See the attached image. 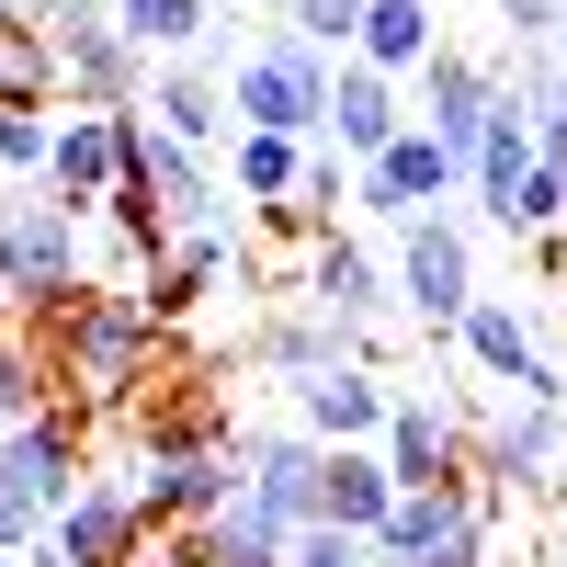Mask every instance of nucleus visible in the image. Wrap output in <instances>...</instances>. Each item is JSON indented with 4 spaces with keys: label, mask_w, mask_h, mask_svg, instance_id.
<instances>
[{
    "label": "nucleus",
    "mask_w": 567,
    "mask_h": 567,
    "mask_svg": "<svg viewBox=\"0 0 567 567\" xmlns=\"http://www.w3.org/2000/svg\"><path fill=\"white\" fill-rule=\"evenodd\" d=\"M0 567H12V556H0Z\"/></svg>",
    "instance_id": "38"
},
{
    "label": "nucleus",
    "mask_w": 567,
    "mask_h": 567,
    "mask_svg": "<svg viewBox=\"0 0 567 567\" xmlns=\"http://www.w3.org/2000/svg\"><path fill=\"white\" fill-rule=\"evenodd\" d=\"M307 307L341 318V329H374V307H386V261L352 250V239H318L307 250Z\"/></svg>",
    "instance_id": "23"
},
{
    "label": "nucleus",
    "mask_w": 567,
    "mask_h": 567,
    "mask_svg": "<svg viewBox=\"0 0 567 567\" xmlns=\"http://www.w3.org/2000/svg\"><path fill=\"white\" fill-rule=\"evenodd\" d=\"M0 23H34V0H0Z\"/></svg>",
    "instance_id": "37"
},
{
    "label": "nucleus",
    "mask_w": 567,
    "mask_h": 567,
    "mask_svg": "<svg viewBox=\"0 0 567 567\" xmlns=\"http://www.w3.org/2000/svg\"><path fill=\"white\" fill-rule=\"evenodd\" d=\"M80 465H91L80 409H58V398H45L23 432H0V556H23L45 523H58V499L80 488Z\"/></svg>",
    "instance_id": "2"
},
{
    "label": "nucleus",
    "mask_w": 567,
    "mask_h": 567,
    "mask_svg": "<svg viewBox=\"0 0 567 567\" xmlns=\"http://www.w3.org/2000/svg\"><path fill=\"white\" fill-rule=\"evenodd\" d=\"M159 341H171V329L136 307V296H103V284H91V296L58 307V352H45V363H58V386H80V398H103V409H114V398L148 386Z\"/></svg>",
    "instance_id": "1"
},
{
    "label": "nucleus",
    "mask_w": 567,
    "mask_h": 567,
    "mask_svg": "<svg viewBox=\"0 0 567 567\" xmlns=\"http://www.w3.org/2000/svg\"><path fill=\"white\" fill-rule=\"evenodd\" d=\"M125 567H171V534H148V545H136V556H125Z\"/></svg>",
    "instance_id": "36"
},
{
    "label": "nucleus",
    "mask_w": 567,
    "mask_h": 567,
    "mask_svg": "<svg viewBox=\"0 0 567 567\" xmlns=\"http://www.w3.org/2000/svg\"><path fill=\"white\" fill-rule=\"evenodd\" d=\"M216 499H239V443L182 454V465H148V454H136V511H148V534H194Z\"/></svg>",
    "instance_id": "16"
},
{
    "label": "nucleus",
    "mask_w": 567,
    "mask_h": 567,
    "mask_svg": "<svg viewBox=\"0 0 567 567\" xmlns=\"http://www.w3.org/2000/svg\"><path fill=\"white\" fill-rule=\"evenodd\" d=\"M556 465H567V409H534V398H499V409L477 420V443H465V488L511 499V488H545Z\"/></svg>",
    "instance_id": "9"
},
{
    "label": "nucleus",
    "mask_w": 567,
    "mask_h": 567,
    "mask_svg": "<svg viewBox=\"0 0 567 567\" xmlns=\"http://www.w3.org/2000/svg\"><path fill=\"white\" fill-rule=\"evenodd\" d=\"M227 443V420L205 409V398H182V409H148V432H136V454L148 465H182V454H216Z\"/></svg>",
    "instance_id": "29"
},
{
    "label": "nucleus",
    "mask_w": 567,
    "mask_h": 567,
    "mask_svg": "<svg viewBox=\"0 0 567 567\" xmlns=\"http://www.w3.org/2000/svg\"><path fill=\"white\" fill-rule=\"evenodd\" d=\"M216 91H227V125H250V136H307V148H318V125H329V58L307 34H284V23Z\"/></svg>",
    "instance_id": "3"
},
{
    "label": "nucleus",
    "mask_w": 567,
    "mask_h": 567,
    "mask_svg": "<svg viewBox=\"0 0 567 567\" xmlns=\"http://www.w3.org/2000/svg\"><path fill=\"white\" fill-rule=\"evenodd\" d=\"M182 545V567H284V523L239 488V499H216L194 534H171Z\"/></svg>",
    "instance_id": "22"
},
{
    "label": "nucleus",
    "mask_w": 567,
    "mask_h": 567,
    "mask_svg": "<svg viewBox=\"0 0 567 567\" xmlns=\"http://www.w3.org/2000/svg\"><path fill=\"white\" fill-rule=\"evenodd\" d=\"M45 58H58V91L69 103H103V114H125L136 91H148V58L91 12V23H45Z\"/></svg>",
    "instance_id": "13"
},
{
    "label": "nucleus",
    "mask_w": 567,
    "mask_h": 567,
    "mask_svg": "<svg viewBox=\"0 0 567 567\" xmlns=\"http://www.w3.org/2000/svg\"><path fill=\"white\" fill-rule=\"evenodd\" d=\"M250 363L284 374V386H307V374H329V363H374V329H341V318L296 307V318H261L250 329Z\"/></svg>",
    "instance_id": "20"
},
{
    "label": "nucleus",
    "mask_w": 567,
    "mask_h": 567,
    "mask_svg": "<svg viewBox=\"0 0 567 567\" xmlns=\"http://www.w3.org/2000/svg\"><path fill=\"white\" fill-rule=\"evenodd\" d=\"M0 250H12V307L58 318L69 296H91V216L45 194H0Z\"/></svg>",
    "instance_id": "4"
},
{
    "label": "nucleus",
    "mask_w": 567,
    "mask_h": 567,
    "mask_svg": "<svg viewBox=\"0 0 567 567\" xmlns=\"http://www.w3.org/2000/svg\"><path fill=\"white\" fill-rule=\"evenodd\" d=\"M227 182H239V205H296V182H307V136H227Z\"/></svg>",
    "instance_id": "27"
},
{
    "label": "nucleus",
    "mask_w": 567,
    "mask_h": 567,
    "mask_svg": "<svg viewBox=\"0 0 567 567\" xmlns=\"http://www.w3.org/2000/svg\"><path fill=\"white\" fill-rule=\"evenodd\" d=\"M386 499H398V477L374 465V443H329V454H318V523L374 534V523H386Z\"/></svg>",
    "instance_id": "24"
},
{
    "label": "nucleus",
    "mask_w": 567,
    "mask_h": 567,
    "mask_svg": "<svg viewBox=\"0 0 567 567\" xmlns=\"http://www.w3.org/2000/svg\"><path fill=\"white\" fill-rule=\"evenodd\" d=\"M352 23H363V0H284V34H307L318 58H352Z\"/></svg>",
    "instance_id": "30"
},
{
    "label": "nucleus",
    "mask_w": 567,
    "mask_h": 567,
    "mask_svg": "<svg viewBox=\"0 0 567 567\" xmlns=\"http://www.w3.org/2000/svg\"><path fill=\"white\" fill-rule=\"evenodd\" d=\"M499 34H511V58L523 45H567V0H499Z\"/></svg>",
    "instance_id": "33"
},
{
    "label": "nucleus",
    "mask_w": 567,
    "mask_h": 567,
    "mask_svg": "<svg viewBox=\"0 0 567 567\" xmlns=\"http://www.w3.org/2000/svg\"><path fill=\"white\" fill-rule=\"evenodd\" d=\"M432 0H363V23H352V58L374 69V80H409L420 58H432Z\"/></svg>",
    "instance_id": "25"
},
{
    "label": "nucleus",
    "mask_w": 567,
    "mask_h": 567,
    "mask_svg": "<svg viewBox=\"0 0 567 567\" xmlns=\"http://www.w3.org/2000/svg\"><path fill=\"white\" fill-rule=\"evenodd\" d=\"M34 194L69 205V216H103V194H114V114H103V103H69V114H58Z\"/></svg>",
    "instance_id": "14"
},
{
    "label": "nucleus",
    "mask_w": 567,
    "mask_h": 567,
    "mask_svg": "<svg viewBox=\"0 0 567 567\" xmlns=\"http://www.w3.org/2000/svg\"><path fill=\"white\" fill-rule=\"evenodd\" d=\"M125 45H136V58H194V45H205V23H216V0H114V12H103Z\"/></svg>",
    "instance_id": "26"
},
{
    "label": "nucleus",
    "mask_w": 567,
    "mask_h": 567,
    "mask_svg": "<svg viewBox=\"0 0 567 567\" xmlns=\"http://www.w3.org/2000/svg\"><path fill=\"white\" fill-rule=\"evenodd\" d=\"M534 159L567 182V103H556V114H534Z\"/></svg>",
    "instance_id": "34"
},
{
    "label": "nucleus",
    "mask_w": 567,
    "mask_h": 567,
    "mask_svg": "<svg viewBox=\"0 0 567 567\" xmlns=\"http://www.w3.org/2000/svg\"><path fill=\"white\" fill-rule=\"evenodd\" d=\"M488 114H499V69L488 58H454V45H432V58L409 69V125L432 136V148H477L488 136Z\"/></svg>",
    "instance_id": "10"
},
{
    "label": "nucleus",
    "mask_w": 567,
    "mask_h": 567,
    "mask_svg": "<svg viewBox=\"0 0 567 567\" xmlns=\"http://www.w3.org/2000/svg\"><path fill=\"white\" fill-rule=\"evenodd\" d=\"M443 341L477 363V374H499L511 398H534V409H567V374L545 363V341H534V318H523V296H465V318L443 329Z\"/></svg>",
    "instance_id": "8"
},
{
    "label": "nucleus",
    "mask_w": 567,
    "mask_h": 567,
    "mask_svg": "<svg viewBox=\"0 0 567 567\" xmlns=\"http://www.w3.org/2000/svg\"><path fill=\"white\" fill-rule=\"evenodd\" d=\"M45 398H58V363H45V341H23V329L0 318V432H23Z\"/></svg>",
    "instance_id": "28"
},
{
    "label": "nucleus",
    "mask_w": 567,
    "mask_h": 567,
    "mask_svg": "<svg viewBox=\"0 0 567 567\" xmlns=\"http://www.w3.org/2000/svg\"><path fill=\"white\" fill-rule=\"evenodd\" d=\"M386 296L420 318V329H432V341H443V329L465 318V296H477V250H465V216L454 205H432V216H409V239H398V272H386Z\"/></svg>",
    "instance_id": "5"
},
{
    "label": "nucleus",
    "mask_w": 567,
    "mask_h": 567,
    "mask_svg": "<svg viewBox=\"0 0 567 567\" xmlns=\"http://www.w3.org/2000/svg\"><path fill=\"white\" fill-rule=\"evenodd\" d=\"M386 374H374V363H329V374H307V386H296V432L307 443H374V432H386Z\"/></svg>",
    "instance_id": "18"
},
{
    "label": "nucleus",
    "mask_w": 567,
    "mask_h": 567,
    "mask_svg": "<svg viewBox=\"0 0 567 567\" xmlns=\"http://www.w3.org/2000/svg\"><path fill=\"white\" fill-rule=\"evenodd\" d=\"M136 545H148V511H136V488H103V477H80L58 499V523H45L12 567H125Z\"/></svg>",
    "instance_id": "7"
},
{
    "label": "nucleus",
    "mask_w": 567,
    "mask_h": 567,
    "mask_svg": "<svg viewBox=\"0 0 567 567\" xmlns=\"http://www.w3.org/2000/svg\"><path fill=\"white\" fill-rule=\"evenodd\" d=\"M91 12H114V0H34V23H91Z\"/></svg>",
    "instance_id": "35"
},
{
    "label": "nucleus",
    "mask_w": 567,
    "mask_h": 567,
    "mask_svg": "<svg viewBox=\"0 0 567 567\" xmlns=\"http://www.w3.org/2000/svg\"><path fill=\"white\" fill-rule=\"evenodd\" d=\"M227 261H239V227H182V239H171V250H159L148 272L125 284V296L148 307L159 329H182V318H194V307L216 296V272H227Z\"/></svg>",
    "instance_id": "15"
},
{
    "label": "nucleus",
    "mask_w": 567,
    "mask_h": 567,
    "mask_svg": "<svg viewBox=\"0 0 567 567\" xmlns=\"http://www.w3.org/2000/svg\"><path fill=\"white\" fill-rule=\"evenodd\" d=\"M114 171L125 182H148V205H159V239H182V227H227V194H216V171L194 148H171V136L148 114H114Z\"/></svg>",
    "instance_id": "6"
},
{
    "label": "nucleus",
    "mask_w": 567,
    "mask_h": 567,
    "mask_svg": "<svg viewBox=\"0 0 567 567\" xmlns=\"http://www.w3.org/2000/svg\"><path fill=\"white\" fill-rule=\"evenodd\" d=\"M45 136H58V114H45V103H0V171H45Z\"/></svg>",
    "instance_id": "32"
},
{
    "label": "nucleus",
    "mask_w": 567,
    "mask_h": 567,
    "mask_svg": "<svg viewBox=\"0 0 567 567\" xmlns=\"http://www.w3.org/2000/svg\"><path fill=\"white\" fill-rule=\"evenodd\" d=\"M284 567H374V545L352 523H296L284 534Z\"/></svg>",
    "instance_id": "31"
},
{
    "label": "nucleus",
    "mask_w": 567,
    "mask_h": 567,
    "mask_svg": "<svg viewBox=\"0 0 567 567\" xmlns=\"http://www.w3.org/2000/svg\"><path fill=\"white\" fill-rule=\"evenodd\" d=\"M136 114H159V136H171V148H194V159L239 136V125H227L216 69H194V58H159V69H148V91H136Z\"/></svg>",
    "instance_id": "19"
},
{
    "label": "nucleus",
    "mask_w": 567,
    "mask_h": 567,
    "mask_svg": "<svg viewBox=\"0 0 567 567\" xmlns=\"http://www.w3.org/2000/svg\"><path fill=\"white\" fill-rule=\"evenodd\" d=\"M398 125H409V91H398V80H374L363 58H329V125H318V136H341V159H352V171L386 148Z\"/></svg>",
    "instance_id": "21"
},
{
    "label": "nucleus",
    "mask_w": 567,
    "mask_h": 567,
    "mask_svg": "<svg viewBox=\"0 0 567 567\" xmlns=\"http://www.w3.org/2000/svg\"><path fill=\"white\" fill-rule=\"evenodd\" d=\"M318 454H329V443H307L296 420H284V432H250V443H239V488L272 511L284 534H296V523H318Z\"/></svg>",
    "instance_id": "17"
},
{
    "label": "nucleus",
    "mask_w": 567,
    "mask_h": 567,
    "mask_svg": "<svg viewBox=\"0 0 567 567\" xmlns=\"http://www.w3.org/2000/svg\"><path fill=\"white\" fill-rule=\"evenodd\" d=\"M454 194H465V159H454V148H432L420 125H398L386 148L352 171V205L398 216V227H409V216H432V205H454Z\"/></svg>",
    "instance_id": "11"
},
{
    "label": "nucleus",
    "mask_w": 567,
    "mask_h": 567,
    "mask_svg": "<svg viewBox=\"0 0 567 567\" xmlns=\"http://www.w3.org/2000/svg\"><path fill=\"white\" fill-rule=\"evenodd\" d=\"M374 465H386L398 488H465V420H454L443 398H386Z\"/></svg>",
    "instance_id": "12"
}]
</instances>
